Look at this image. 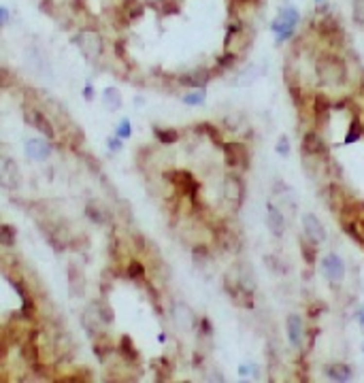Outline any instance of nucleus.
I'll use <instances>...</instances> for the list:
<instances>
[{
	"label": "nucleus",
	"mask_w": 364,
	"mask_h": 383,
	"mask_svg": "<svg viewBox=\"0 0 364 383\" xmlns=\"http://www.w3.org/2000/svg\"><path fill=\"white\" fill-rule=\"evenodd\" d=\"M298 24V11L296 9H292V7H288V9H283L281 13H279V17L273 21V32L277 35V43H283V41H288L290 36H292V32H294V26Z\"/></svg>",
	"instance_id": "nucleus-1"
},
{
	"label": "nucleus",
	"mask_w": 364,
	"mask_h": 383,
	"mask_svg": "<svg viewBox=\"0 0 364 383\" xmlns=\"http://www.w3.org/2000/svg\"><path fill=\"white\" fill-rule=\"evenodd\" d=\"M302 228H305V234L311 243H322V241L326 239V230H324L322 222L313 215V213H307V215L302 217Z\"/></svg>",
	"instance_id": "nucleus-2"
},
{
	"label": "nucleus",
	"mask_w": 364,
	"mask_h": 383,
	"mask_svg": "<svg viewBox=\"0 0 364 383\" xmlns=\"http://www.w3.org/2000/svg\"><path fill=\"white\" fill-rule=\"evenodd\" d=\"M322 270L330 281H341L345 277V264L339 256H334V253H328L322 260Z\"/></svg>",
	"instance_id": "nucleus-3"
},
{
	"label": "nucleus",
	"mask_w": 364,
	"mask_h": 383,
	"mask_svg": "<svg viewBox=\"0 0 364 383\" xmlns=\"http://www.w3.org/2000/svg\"><path fill=\"white\" fill-rule=\"evenodd\" d=\"M166 177H169L177 188L188 192L192 198L196 196V192H198V183H196V179L192 177V173H188V171H171V173H166Z\"/></svg>",
	"instance_id": "nucleus-4"
},
{
	"label": "nucleus",
	"mask_w": 364,
	"mask_h": 383,
	"mask_svg": "<svg viewBox=\"0 0 364 383\" xmlns=\"http://www.w3.org/2000/svg\"><path fill=\"white\" fill-rule=\"evenodd\" d=\"M226 151V164L237 168V166H247V149L241 143H226L224 145Z\"/></svg>",
	"instance_id": "nucleus-5"
},
{
	"label": "nucleus",
	"mask_w": 364,
	"mask_h": 383,
	"mask_svg": "<svg viewBox=\"0 0 364 383\" xmlns=\"http://www.w3.org/2000/svg\"><path fill=\"white\" fill-rule=\"evenodd\" d=\"M26 154H28L30 160L43 162V160L49 157V154H52V145L43 139H30V140H26Z\"/></svg>",
	"instance_id": "nucleus-6"
},
{
	"label": "nucleus",
	"mask_w": 364,
	"mask_h": 383,
	"mask_svg": "<svg viewBox=\"0 0 364 383\" xmlns=\"http://www.w3.org/2000/svg\"><path fill=\"white\" fill-rule=\"evenodd\" d=\"M75 43L79 45V49L86 55H98L100 47H103L100 36L96 35V32H81V35L75 38Z\"/></svg>",
	"instance_id": "nucleus-7"
},
{
	"label": "nucleus",
	"mask_w": 364,
	"mask_h": 383,
	"mask_svg": "<svg viewBox=\"0 0 364 383\" xmlns=\"http://www.w3.org/2000/svg\"><path fill=\"white\" fill-rule=\"evenodd\" d=\"M26 117H28V122H30L32 126H35L45 139H55L53 126L49 123V120H47V117H45L43 113H38V111H26Z\"/></svg>",
	"instance_id": "nucleus-8"
},
{
	"label": "nucleus",
	"mask_w": 364,
	"mask_h": 383,
	"mask_svg": "<svg viewBox=\"0 0 364 383\" xmlns=\"http://www.w3.org/2000/svg\"><path fill=\"white\" fill-rule=\"evenodd\" d=\"M224 194H226V198L234 202V207H239L241 202H243V183H241L239 177H226V190H224Z\"/></svg>",
	"instance_id": "nucleus-9"
},
{
	"label": "nucleus",
	"mask_w": 364,
	"mask_h": 383,
	"mask_svg": "<svg viewBox=\"0 0 364 383\" xmlns=\"http://www.w3.org/2000/svg\"><path fill=\"white\" fill-rule=\"evenodd\" d=\"M266 226L271 230L273 236H281L285 230V222H283V213L277 209L275 205H268V217H266Z\"/></svg>",
	"instance_id": "nucleus-10"
},
{
	"label": "nucleus",
	"mask_w": 364,
	"mask_h": 383,
	"mask_svg": "<svg viewBox=\"0 0 364 383\" xmlns=\"http://www.w3.org/2000/svg\"><path fill=\"white\" fill-rule=\"evenodd\" d=\"M288 339L294 347L302 345V339H305V330H302V322L298 315H290L288 317Z\"/></svg>",
	"instance_id": "nucleus-11"
},
{
	"label": "nucleus",
	"mask_w": 364,
	"mask_h": 383,
	"mask_svg": "<svg viewBox=\"0 0 364 383\" xmlns=\"http://www.w3.org/2000/svg\"><path fill=\"white\" fill-rule=\"evenodd\" d=\"M302 151L305 154H324V143H322V139L317 137L315 132H309L305 137V140H302Z\"/></svg>",
	"instance_id": "nucleus-12"
},
{
	"label": "nucleus",
	"mask_w": 364,
	"mask_h": 383,
	"mask_svg": "<svg viewBox=\"0 0 364 383\" xmlns=\"http://www.w3.org/2000/svg\"><path fill=\"white\" fill-rule=\"evenodd\" d=\"M343 230L347 234H351L358 243L364 245V219H349V222H343Z\"/></svg>",
	"instance_id": "nucleus-13"
},
{
	"label": "nucleus",
	"mask_w": 364,
	"mask_h": 383,
	"mask_svg": "<svg viewBox=\"0 0 364 383\" xmlns=\"http://www.w3.org/2000/svg\"><path fill=\"white\" fill-rule=\"evenodd\" d=\"M326 375L332 381H349L351 379V370H349V366H345V364H330L326 368Z\"/></svg>",
	"instance_id": "nucleus-14"
},
{
	"label": "nucleus",
	"mask_w": 364,
	"mask_h": 383,
	"mask_svg": "<svg viewBox=\"0 0 364 383\" xmlns=\"http://www.w3.org/2000/svg\"><path fill=\"white\" fill-rule=\"evenodd\" d=\"M104 100H107V106H109L111 111L120 109V106H121V94H120V89L107 87V89H104Z\"/></svg>",
	"instance_id": "nucleus-15"
},
{
	"label": "nucleus",
	"mask_w": 364,
	"mask_h": 383,
	"mask_svg": "<svg viewBox=\"0 0 364 383\" xmlns=\"http://www.w3.org/2000/svg\"><path fill=\"white\" fill-rule=\"evenodd\" d=\"M154 134H156V139H158L160 143H166V145L177 143V140H179V132L177 130H162V128H154Z\"/></svg>",
	"instance_id": "nucleus-16"
},
{
	"label": "nucleus",
	"mask_w": 364,
	"mask_h": 383,
	"mask_svg": "<svg viewBox=\"0 0 364 383\" xmlns=\"http://www.w3.org/2000/svg\"><path fill=\"white\" fill-rule=\"evenodd\" d=\"M121 353H124V356H128L130 360H137V349H134V345H132V339L130 336H121Z\"/></svg>",
	"instance_id": "nucleus-17"
},
{
	"label": "nucleus",
	"mask_w": 364,
	"mask_h": 383,
	"mask_svg": "<svg viewBox=\"0 0 364 383\" xmlns=\"http://www.w3.org/2000/svg\"><path fill=\"white\" fill-rule=\"evenodd\" d=\"M360 137H362V126L358 120H354L349 126V132H347V137H345V143H356Z\"/></svg>",
	"instance_id": "nucleus-18"
},
{
	"label": "nucleus",
	"mask_w": 364,
	"mask_h": 383,
	"mask_svg": "<svg viewBox=\"0 0 364 383\" xmlns=\"http://www.w3.org/2000/svg\"><path fill=\"white\" fill-rule=\"evenodd\" d=\"M207 72H196V75H186V77H181V81L183 83H188V86H205L207 83Z\"/></svg>",
	"instance_id": "nucleus-19"
},
{
	"label": "nucleus",
	"mask_w": 364,
	"mask_h": 383,
	"mask_svg": "<svg viewBox=\"0 0 364 383\" xmlns=\"http://www.w3.org/2000/svg\"><path fill=\"white\" fill-rule=\"evenodd\" d=\"M205 98H207L205 89H198V92H190V94L183 96V103L186 104H203Z\"/></svg>",
	"instance_id": "nucleus-20"
},
{
	"label": "nucleus",
	"mask_w": 364,
	"mask_h": 383,
	"mask_svg": "<svg viewBox=\"0 0 364 383\" xmlns=\"http://www.w3.org/2000/svg\"><path fill=\"white\" fill-rule=\"evenodd\" d=\"M300 249H302V256H305V262L307 264L315 262V247H313V243L309 245L305 239H300Z\"/></svg>",
	"instance_id": "nucleus-21"
},
{
	"label": "nucleus",
	"mask_w": 364,
	"mask_h": 383,
	"mask_svg": "<svg viewBox=\"0 0 364 383\" xmlns=\"http://www.w3.org/2000/svg\"><path fill=\"white\" fill-rule=\"evenodd\" d=\"M132 134V123H130V120H121L120 122V126H117V132H115V137H120L121 140L124 139H128Z\"/></svg>",
	"instance_id": "nucleus-22"
},
{
	"label": "nucleus",
	"mask_w": 364,
	"mask_h": 383,
	"mask_svg": "<svg viewBox=\"0 0 364 383\" xmlns=\"http://www.w3.org/2000/svg\"><path fill=\"white\" fill-rule=\"evenodd\" d=\"M143 273H145V266H143L141 262L132 260L130 264H128V277H132V279H139V277H143Z\"/></svg>",
	"instance_id": "nucleus-23"
},
{
	"label": "nucleus",
	"mask_w": 364,
	"mask_h": 383,
	"mask_svg": "<svg viewBox=\"0 0 364 383\" xmlns=\"http://www.w3.org/2000/svg\"><path fill=\"white\" fill-rule=\"evenodd\" d=\"M86 213H87V215L92 217L96 224H103V213L98 211V205H94V202H89V205H87V209H86Z\"/></svg>",
	"instance_id": "nucleus-24"
},
{
	"label": "nucleus",
	"mask_w": 364,
	"mask_h": 383,
	"mask_svg": "<svg viewBox=\"0 0 364 383\" xmlns=\"http://www.w3.org/2000/svg\"><path fill=\"white\" fill-rule=\"evenodd\" d=\"M13 243V228L2 224V245H11Z\"/></svg>",
	"instance_id": "nucleus-25"
},
{
	"label": "nucleus",
	"mask_w": 364,
	"mask_h": 383,
	"mask_svg": "<svg viewBox=\"0 0 364 383\" xmlns=\"http://www.w3.org/2000/svg\"><path fill=\"white\" fill-rule=\"evenodd\" d=\"M277 151H279L281 156H288V154H290V143H288V139H285V137H279Z\"/></svg>",
	"instance_id": "nucleus-26"
},
{
	"label": "nucleus",
	"mask_w": 364,
	"mask_h": 383,
	"mask_svg": "<svg viewBox=\"0 0 364 383\" xmlns=\"http://www.w3.org/2000/svg\"><path fill=\"white\" fill-rule=\"evenodd\" d=\"M203 130H207V134H209L211 139H213V140H217V143H220V132H217L215 128L211 126V123H203Z\"/></svg>",
	"instance_id": "nucleus-27"
},
{
	"label": "nucleus",
	"mask_w": 364,
	"mask_h": 383,
	"mask_svg": "<svg viewBox=\"0 0 364 383\" xmlns=\"http://www.w3.org/2000/svg\"><path fill=\"white\" fill-rule=\"evenodd\" d=\"M120 137H117V139H109L107 140V145H109V149H113V151H120V147H121V143H120Z\"/></svg>",
	"instance_id": "nucleus-28"
},
{
	"label": "nucleus",
	"mask_w": 364,
	"mask_h": 383,
	"mask_svg": "<svg viewBox=\"0 0 364 383\" xmlns=\"http://www.w3.org/2000/svg\"><path fill=\"white\" fill-rule=\"evenodd\" d=\"M0 21H2V24H7V21H9V11H7V7H0Z\"/></svg>",
	"instance_id": "nucleus-29"
},
{
	"label": "nucleus",
	"mask_w": 364,
	"mask_h": 383,
	"mask_svg": "<svg viewBox=\"0 0 364 383\" xmlns=\"http://www.w3.org/2000/svg\"><path fill=\"white\" fill-rule=\"evenodd\" d=\"M249 373H251V366H241V368H239V375L241 377H249Z\"/></svg>",
	"instance_id": "nucleus-30"
},
{
	"label": "nucleus",
	"mask_w": 364,
	"mask_h": 383,
	"mask_svg": "<svg viewBox=\"0 0 364 383\" xmlns=\"http://www.w3.org/2000/svg\"><path fill=\"white\" fill-rule=\"evenodd\" d=\"M83 96H86V98L89 100V98L94 96V87H92V86H86V89H83Z\"/></svg>",
	"instance_id": "nucleus-31"
},
{
	"label": "nucleus",
	"mask_w": 364,
	"mask_h": 383,
	"mask_svg": "<svg viewBox=\"0 0 364 383\" xmlns=\"http://www.w3.org/2000/svg\"><path fill=\"white\" fill-rule=\"evenodd\" d=\"M203 330L207 332V334H209V332H211V326H209V322H207V319L203 322Z\"/></svg>",
	"instance_id": "nucleus-32"
},
{
	"label": "nucleus",
	"mask_w": 364,
	"mask_h": 383,
	"mask_svg": "<svg viewBox=\"0 0 364 383\" xmlns=\"http://www.w3.org/2000/svg\"><path fill=\"white\" fill-rule=\"evenodd\" d=\"M360 324H362V326H364V313H362V315H360Z\"/></svg>",
	"instance_id": "nucleus-33"
},
{
	"label": "nucleus",
	"mask_w": 364,
	"mask_h": 383,
	"mask_svg": "<svg viewBox=\"0 0 364 383\" xmlns=\"http://www.w3.org/2000/svg\"><path fill=\"white\" fill-rule=\"evenodd\" d=\"M317 2H322V0H317Z\"/></svg>",
	"instance_id": "nucleus-34"
}]
</instances>
